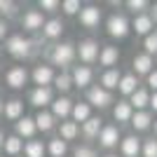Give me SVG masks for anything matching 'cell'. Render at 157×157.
<instances>
[{"label": "cell", "instance_id": "6da1fadb", "mask_svg": "<svg viewBox=\"0 0 157 157\" xmlns=\"http://www.w3.org/2000/svg\"><path fill=\"white\" fill-rule=\"evenodd\" d=\"M49 59H52L54 66H61V68L71 66L73 59H75V45H71V42L54 45V47H52V52H49Z\"/></svg>", "mask_w": 157, "mask_h": 157}, {"label": "cell", "instance_id": "7a4b0ae2", "mask_svg": "<svg viewBox=\"0 0 157 157\" xmlns=\"http://www.w3.org/2000/svg\"><path fill=\"white\" fill-rule=\"evenodd\" d=\"M7 52L12 54V56H17V59H26V56H31V47L33 42L28 38H24V35H12V38L7 40Z\"/></svg>", "mask_w": 157, "mask_h": 157}, {"label": "cell", "instance_id": "3957f363", "mask_svg": "<svg viewBox=\"0 0 157 157\" xmlns=\"http://www.w3.org/2000/svg\"><path fill=\"white\" fill-rule=\"evenodd\" d=\"M5 82H7V87H12V89H21V87L28 82V71L24 66H12V68L5 73Z\"/></svg>", "mask_w": 157, "mask_h": 157}, {"label": "cell", "instance_id": "277c9868", "mask_svg": "<svg viewBox=\"0 0 157 157\" xmlns=\"http://www.w3.org/2000/svg\"><path fill=\"white\" fill-rule=\"evenodd\" d=\"M105 28H108V33H110L113 38H124L127 33H129V21L122 14H113L110 19L105 21Z\"/></svg>", "mask_w": 157, "mask_h": 157}, {"label": "cell", "instance_id": "5b68a950", "mask_svg": "<svg viewBox=\"0 0 157 157\" xmlns=\"http://www.w3.org/2000/svg\"><path fill=\"white\" fill-rule=\"evenodd\" d=\"M31 78H33V82H35L38 87H49L54 82V68L47 66V63H40V66L33 68Z\"/></svg>", "mask_w": 157, "mask_h": 157}, {"label": "cell", "instance_id": "8992f818", "mask_svg": "<svg viewBox=\"0 0 157 157\" xmlns=\"http://www.w3.org/2000/svg\"><path fill=\"white\" fill-rule=\"evenodd\" d=\"M28 101H31V105H35V108H45V105H49L54 101L52 87H35V89L28 94Z\"/></svg>", "mask_w": 157, "mask_h": 157}, {"label": "cell", "instance_id": "52a82bcc", "mask_svg": "<svg viewBox=\"0 0 157 157\" xmlns=\"http://www.w3.org/2000/svg\"><path fill=\"white\" fill-rule=\"evenodd\" d=\"M75 54L80 56V61H85V63H94L98 59V45L94 40H82L75 49Z\"/></svg>", "mask_w": 157, "mask_h": 157}, {"label": "cell", "instance_id": "ba28073f", "mask_svg": "<svg viewBox=\"0 0 157 157\" xmlns=\"http://www.w3.org/2000/svg\"><path fill=\"white\" fill-rule=\"evenodd\" d=\"M87 101H89V105H96V108H105L108 103H113V96L110 92H105L103 87H92L89 92H87Z\"/></svg>", "mask_w": 157, "mask_h": 157}, {"label": "cell", "instance_id": "9c48e42d", "mask_svg": "<svg viewBox=\"0 0 157 157\" xmlns=\"http://www.w3.org/2000/svg\"><path fill=\"white\" fill-rule=\"evenodd\" d=\"M21 26L26 28V31H40V28L45 26L42 12H40V10H28V12H24V17H21Z\"/></svg>", "mask_w": 157, "mask_h": 157}, {"label": "cell", "instance_id": "30bf717a", "mask_svg": "<svg viewBox=\"0 0 157 157\" xmlns=\"http://www.w3.org/2000/svg\"><path fill=\"white\" fill-rule=\"evenodd\" d=\"M98 21H101V10H98V7L89 5V7H82V10H80V24H82V26L96 28Z\"/></svg>", "mask_w": 157, "mask_h": 157}, {"label": "cell", "instance_id": "8fae6325", "mask_svg": "<svg viewBox=\"0 0 157 157\" xmlns=\"http://www.w3.org/2000/svg\"><path fill=\"white\" fill-rule=\"evenodd\" d=\"M71 110H73V101L68 96H59L56 101H52V115H54V120L56 117H68L71 115Z\"/></svg>", "mask_w": 157, "mask_h": 157}, {"label": "cell", "instance_id": "7c38bea8", "mask_svg": "<svg viewBox=\"0 0 157 157\" xmlns=\"http://www.w3.org/2000/svg\"><path fill=\"white\" fill-rule=\"evenodd\" d=\"M2 115L7 120H21L24 117V101L21 98H10L2 108Z\"/></svg>", "mask_w": 157, "mask_h": 157}, {"label": "cell", "instance_id": "4fadbf2b", "mask_svg": "<svg viewBox=\"0 0 157 157\" xmlns=\"http://www.w3.org/2000/svg\"><path fill=\"white\" fill-rule=\"evenodd\" d=\"M98 141H101V145H103V148H113V145H117V141H120L117 127H115V124L103 127V129H101V134H98Z\"/></svg>", "mask_w": 157, "mask_h": 157}, {"label": "cell", "instance_id": "5bb4252c", "mask_svg": "<svg viewBox=\"0 0 157 157\" xmlns=\"http://www.w3.org/2000/svg\"><path fill=\"white\" fill-rule=\"evenodd\" d=\"M71 80H73V85H78V87H87L92 82V68H89V66H78V68H73Z\"/></svg>", "mask_w": 157, "mask_h": 157}, {"label": "cell", "instance_id": "9a60e30c", "mask_svg": "<svg viewBox=\"0 0 157 157\" xmlns=\"http://www.w3.org/2000/svg\"><path fill=\"white\" fill-rule=\"evenodd\" d=\"M35 120L33 117H26V115H24V117L21 120H17V136L19 138H33V134H35Z\"/></svg>", "mask_w": 157, "mask_h": 157}, {"label": "cell", "instance_id": "2e32d148", "mask_svg": "<svg viewBox=\"0 0 157 157\" xmlns=\"http://www.w3.org/2000/svg\"><path fill=\"white\" fill-rule=\"evenodd\" d=\"M63 21L61 19H49V21H45V26H42V35L45 38H49V40H54V38H61V33H63Z\"/></svg>", "mask_w": 157, "mask_h": 157}, {"label": "cell", "instance_id": "e0dca14e", "mask_svg": "<svg viewBox=\"0 0 157 157\" xmlns=\"http://www.w3.org/2000/svg\"><path fill=\"white\" fill-rule=\"evenodd\" d=\"M33 120H35V129H40V131H52L54 129V115L49 110H40Z\"/></svg>", "mask_w": 157, "mask_h": 157}, {"label": "cell", "instance_id": "ac0fdd59", "mask_svg": "<svg viewBox=\"0 0 157 157\" xmlns=\"http://www.w3.org/2000/svg\"><path fill=\"white\" fill-rule=\"evenodd\" d=\"M138 152H141V141L136 136L122 138V155L124 157H138Z\"/></svg>", "mask_w": 157, "mask_h": 157}, {"label": "cell", "instance_id": "d6986e66", "mask_svg": "<svg viewBox=\"0 0 157 157\" xmlns=\"http://www.w3.org/2000/svg\"><path fill=\"white\" fill-rule=\"evenodd\" d=\"M120 59V52H117V47H103L101 52H98V61H101V66H115Z\"/></svg>", "mask_w": 157, "mask_h": 157}, {"label": "cell", "instance_id": "ffe728a7", "mask_svg": "<svg viewBox=\"0 0 157 157\" xmlns=\"http://www.w3.org/2000/svg\"><path fill=\"white\" fill-rule=\"evenodd\" d=\"M2 148H5L7 155H12V157H19V152L24 150V141H21L17 134L14 136H7L5 138V143H2Z\"/></svg>", "mask_w": 157, "mask_h": 157}, {"label": "cell", "instance_id": "44dd1931", "mask_svg": "<svg viewBox=\"0 0 157 157\" xmlns=\"http://www.w3.org/2000/svg\"><path fill=\"white\" fill-rule=\"evenodd\" d=\"M89 113H92L89 103H73V110H71V115H73V122H75V124H78V122H87V120L92 117Z\"/></svg>", "mask_w": 157, "mask_h": 157}, {"label": "cell", "instance_id": "7402d4cb", "mask_svg": "<svg viewBox=\"0 0 157 157\" xmlns=\"http://www.w3.org/2000/svg\"><path fill=\"white\" fill-rule=\"evenodd\" d=\"M120 71H115V68H108V71L103 73V78H101V85H103L105 92H110V89H115V87L120 85Z\"/></svg>", "mask_w": 157, "mask_h": 157}, {"label": "cell", "instance_id": "603a6c76", "mask_svg": "<svg viewBox=\"0 0 157 157\" xmlns=\"http://www.w3.org/2000/svg\"><path fill=\"white\" fill-rule=\"evenodd\" d=\"M138 80H136V75H122V78H120V85H117V89L122 94H124V96H131V94L136 92L138 89Z\"/></svg>", "mask_w": 157, "mask_h": 157}, {"label": "cell", "instance_id": "cb8c5ba5", "mask_svg": "<svg viewBox=\"0 0 157 157\" xmlns=\"http://www.w3.org/2000/svg\"><path fill=\"white\" fill-rule=\"evenodd\" d=\"M131 115H134V110H131L129 101H120V103L115 105V110H113V117L117 120V122H129Z\"/></svg>", "mask_w": 157, "mask_h": 157}, {"label": "cell", "instance_id": "d4e9b609", "mask_svg": "<svg viewBox=\"0 0 157 157\" xmlns=\"http://www.w3.org/2000/svg\"><path fill=\"white\" fill-rule=\"evenodd\" d=\"M101 129H103V124H101V120H98V117H89L87 122H82V134H85L87 138L98 136Z\"/></svg>", "mask_w": 157, "mask_h": 157}, {"label": "cell", "instance_id": "484cf974", "mask_svg": "<svg viewBox=\"0 0 157 157\" xmlns=\"http://www.w3.org/2000/svg\"><path fill=\"white\" fill-rule=\"evenodd\" d=\"M131 127L136 131H143V129H148L150 127V113H145V110H138V113H134L131 115Z\"/></svg>", "mask_w": 157, "mask_h": 157}, {"label": "cell", "instance_id": "4316f807", "mask_svg": "<svg viewBox=\"0 0 157 157\" xmlns=\"http://www.w3.org/2000/svg\"><path fill=\"white\" fill-rule=\"evenodd\" d=\"M134 71H136L138 75H148V73L152 71V59L148 54H138L136 59H134Z\"/></svg>", "mask_w": 157, "mask_h": 157}, {"label": "cell", "instance_id": "83f0119b", "mask_svg": "<svg viewBox=\"0 0 157 157\" xmlns=\"http://www.w3.org/2000/svg\"><path fill=\"white\" fill-rule=\"evenodd\" d=\"M24 155H26V157H45V143L31 138V141L24 145Z\"/></svg>", "mask_w": 157, "mask_h": 157}, {"label": "cell", "instance_id": "f1b7e54d", "mask_svg": "<svg viewBox=\"0 0 157 157\" xmlns=\"http://www.w3.org/2000/svg\"><path fill=\"white\" fill-rule=\"evenodd\" d=\"M78 131H80V127L75 122H61L59 124V138L61 141H73L78 136Z\"/></svg>", "mask_w": 157, "mask_h": 157}, {"label": "cell", "instance_id": "f546056e", "mask_svg": "<svg viewBox=\"0 0 157 157\" xmlns=\"http://www.w3.org/2000/svg\"><path fill=\"white\" fill-rule=\"evenodd\" d=\"M150 28H152V19L150 17L138 14L136 19H134V31H136L138 35H150Z\"/></svg>", "mask_w": 157, "mask_h": 157}, {"label": "cell", "instance_id": "4dcf8cb0", "mask_svg": "<svg viewBox=\"0 0 157 157\" xmlns=\"http://www.w3.org/2000/svg\"><path fill=\"white\" fill-rule=\"evenodd\" d=\"M45 150L49 152L52 157H63L66 152H68V145H66V141H61V138H52V141L47 143Z\"/></svg>", "mask_w": 157, "mask_h": 157}, {"label": "cell", "instance_id": "1f68e13d", "mask_svg": "<svg viewBox=\"0 0 157 157\" xmlns=\"http://www.w3.org/2000/svg\"><path fill=\"white\" fill-rule=\"evenodd\" d=\"M148 103H150V96H148L145 89H136V92L131 94V101H129L131 108H138V110H141V108H145Z\"/></svg>", "mask_w": 157, "mask_h": 157}, {"label": "cell", "instance_id": "d6a6232c", "mask_svg": "<svg viewBox=\"0 0 157 157\" xmlns=\"http://www.w3.org/2000/svg\"><path fill=\"white\" fill-rule=\"evenodd\" d=\"M54 87H56L59 92H68V89L73 87L71 73H59V75H54Z\"/></svg>", "mask_w": 157, "mask_h": 157}, {"label": "cell", "instance_id": "836d02e7", "mask_svg": "<svg viewBox=\"0 0 157 157\" xmlns=\"http://www.w3.org/2000/svg\"><path fill=\"white\" fill-rule=\"evenodd\" d=\"M143 47H145V54H148V56H150V54H157V35H155V33L145 35Z\"/></svg>", "mask_w": 157, "mask_h": 157}, {"label": "cell", "instance_id": "e575fe53", "mask_svg": "<svg viewBox=\"0 0 157 157\" xmlns=\"http://www.w3.org/2000/svg\"><path fill=\"white\" fill-rule=\"evenodd\" d=\"M61 10L66 14H78L82 7H80V0H66V2H61Z\"/></svg>", "mask_w": 157, "mask_h": 157}, {"label": "cell", "instance_id": "d590c367", "mask_svg": "<svg viewBox=\"0 0 157 157\" xmlns=\"http://www.w3.org/2000/svg\"><path fill=\"white\" fill-rule=\"evenodd\" d=\"M143 155L145 157H157V141L155 138H148L143 143Z\"/></svg>", "mask_w": 157, "mask_h": 157}, {"label": "cell", "instance_id": "8d00e7d4", "mask_svg": "<svg viewBox=\"0 0 157 157\" xmlns=\"http://www.w3.org/2000/svg\"><path fill=\"white\" fill-rule=\"evenodd\" d=\"M14 7H17V5H14L12 0H0V12H2V14H7V17H12V14L17 12Z\"/></svg>", "mask_w": 157, "mask_h": 157}, {"label": "cell", "instance_id": "74e56055", "mask_svg": "<svg viewBox=\"0 0 157 157\" xmlns=\"http://www.w3.org/2000/svg\"><path fill=\"white\" fill-rule=\"evenodd\" d=\"M73 155L75 157H96V152H94L92 148H87V145H80V148H75Z\"/></svg>", "mask_w": 157, "mask_h": 157}, {"label": "cell", "instance_id": "f35d334b", "mask_svg": "<svg viewBox=\"0 0 157 157\" xmlns=\"http://www.w3.org/2000/svg\"><path fill=\"white\" fill-rule=\"evenodd\" d=\"M40 7H42L45 12H54V10H56V7H61V5L56 2V0H40Z\"/></svg>", "mask_w": 157, "mask_h": 157}, {"label": "cell", "instance_id": "ab89813d", "mask_svg": "<svg viewBox=\"0 0 157 157\" xmlns=\"http://www.w3.org/2000/svg\"><path fill=\"white\" fill-rule=\"evenodd\" d=\"M127 5H129V10H134V12H141L143 7H148V2H145V0H129Z\"/></svg>", "mask_w": 157, "mask_h": 157}, {"label": "cell", "instance_id": "60d3db41", "mask_svg": "<svg viewBox=\"0 0 157 157\" xmlns=\"http://www.w3.org/2000/svg\"><path fill=\"white\" fill-rule=\"evenodd\" d=\"M148 85H150L152 89H157V71H150V73H148Z\"/></svg>", "mask_w": 157, "mask_h": 157}, {"label": "cell", "instance_id": "b9f144b4", "mask_svg": "<svg viewBox=\"0 0 157 157\" xmlns=\"http://www.w3.org/2000/svg\"><path fill=\"white\" fill-rule=\"evenodd\" d=\"M5 33H7V24H5V21H0V40L5 38Z\"/></svg>", "mask_w": 157, "mask_h": 157}, {"label": "cell", "instance_id": "7bdbcfd3", "mask_svg": "<svg viewBox=\"0 0 157 157\" xmlns=\"http://www.w3.org/2000/svg\"><path fill=\"white\" fill-rule=\"evenodd\" d=\"M150 105H152V108H155V110H157V92H155V94H152V96H150Z\"/></svg>", "mask_w": 157, "mask_h": 157}, {"label": "cell", "instance_id": "ee69618b", "mask_svg": "<svg viewBox=\"0 0 157 157\" xmlns=\"http://www.w3.org/2000/svg\"><path fill=\"white\" fill-rule=\"evenodd\" d=\"M152 19H155V21H157V5H155V7H152Z\"/></svg>", "mask_w": 157, "mask_h": 157}, {"label": "cell", "instance_id": "f6af8a7d", "mask_svg": "<svg viewBox=\"0 0 157 157\" xmlns=\"http://www.w3.org/2000/svg\"><path fill=\"white\" fill-rule=\"evenodd\" d=\"M2 143H5V134L0 131V148H2Z\"/></svg>", "mask_w": 157, "mask_h": 157}, {"label": "cell", "instance_id": "bcb514c9", "mask_svg": "<svg viewBox=\"0 0 157 157\" xmlns=\"http://www.w3.org/2000/svg\"><path fill=\"white\" fill-rule=\"evenodd\" d=\"M2 108H5V101H0V115H2Z\"/></svg>", "mask_w": 157, "mask_h": 157}, {"label": "cell", "instance_id": "7dc6e473", "mask_svg": "<svg viewBox=\"0 0 157 157\" xmlns=\"http://www.w3.org/2000/svg\"><path fill=\"white\" fill-rule=\"evenodd\" d=\"M155 134H157V122H155Z\"/></svg>", "mask_w": 157, "mask_h": 157}, {"label": "cell", "instance_id": "c3c4849f", "mask_svg": "<svg viewBox=\"0 0 157 157\" xmlns=\"http://www.w3.org/2000/svg\"><path fill=\"white\" fill-rule=\"evenodd\" d=\"M105 157H115V155H105Z\"/></svg>", "mask_w": 157, "mask_h": 157}, {"label": "cell", "instance_id": "681fc988", "mask_svg": "<svg viewBox=\"0 0 157 157\" xmlns=\"http://www.w3.org/2000/svg\"><path fill=\"white\" fill-rule=\"evenodd\" d=\"M0 56H2V49H0Z\"/></svg>", "mask_w": 157, "mask_h": 157}, {"label": "cell", "instance_id": "f907efd6", "mask_svg": "<svg viewBox=\"0 0 157 157\" xmlns=\"http://www.w3.org/2000/svg\"><path fill=\"white\" fill-rule=\"evenodd\" d=\"M155 35H157V28H155Z\"/></svg>", "mask_w": 157, "mask_h": 157}]
</instances>
